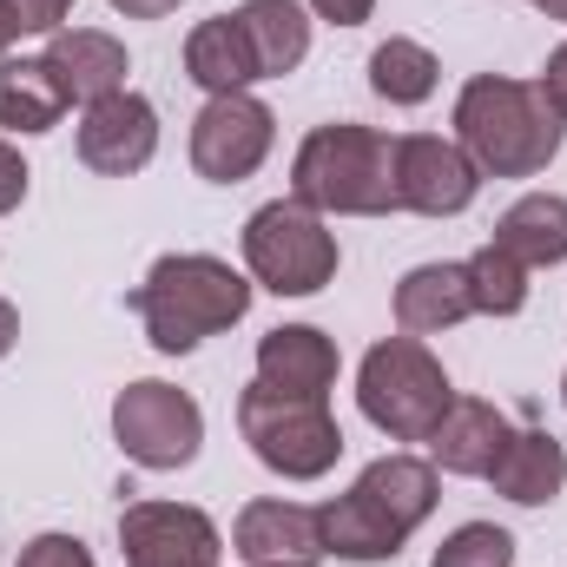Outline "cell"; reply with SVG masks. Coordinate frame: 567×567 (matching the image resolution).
I'll use <instances>...</instances> for the list:
<instances>
[{"label": "cell", "mask_w": 567, "mask_h": 567, "mask_svg": "<svg viewBox=\"0 0 567 567\" xmlns=\"http://www.w3.org/2000/svg\"><path fill=\"white\" fill-rule=\"evenodd\" d=\"M13 343H20V310H13V303L0 297V357H7Z\"/></svg>", "instance_id": "33"}, {"label": "cell", "mask_w": 567, "mask_h": 567, "mask_svg": "<svg viewBox=\"0 0 567 567\" xmlns=\"http://www.w3.org/2000/svg\"><path fill=\"white\" fill-rule=\"evenodd\" d=\"M495 251H508L522 271H548L567 258V198L561 192H528L495 218Z\"/></svg>", "instance_id": "19"}, {"label": "cell", "mask_w": 567, "mask_h": 567, "mask_svg": "<svg viewBox=\"0 0 567 567\" xmlns=\"http://www.w3.org/2000/svg\"><path fill=\"white\" fill-rule=\"evenodd\" d=\"M152 152H158V113H152V100L145 93H106V100H93L86 106V120H80V165L86 172H100V178H133L152 165Z\"/></svg>", "instance_id": "12"}, {"label": "cell", "mask_w": 567, "mask_h": 567, "mask_svg": "<svg viewBox=\"0 0 567 567\" xmlns=\"http://www.w3.org/2000/svg\"><path fill=\"white\" fill-rule=\"evenodd\" d=\"M310 13L330 20V27H363L377 13V0H310Z\"/></svg>", "instance_id": "29"}, {"label": "cell", "mask_w": 567, "mask_h": 567, "mask_svg": "<svg viewBox=\"0 0 567 567\" xmlns=\"http://www.w3.org/2000/svg\"><path fill=\"white\" fill-rule=\"evenodd\" d=\"M113 442H120L140 468H185V462H198L205 410H198L185 390L145 377V383H126V390L113 396Z\"/></svg>", "instance_id": "8"}, {"label": "cell", "mask_w": 567, "mask_h": 567, "mask_svg": "<svg viewBox=\"0 0 567 567\" xmlns=\"http://www.w3.org/2000/svg\"><path fill=\"white\" fill-rule=\"evenodd\" d=\"M508 435H515V423H508L495 403H482V396H455L449 416H442L435 435H429V462H435L442 475H488L495 455L508 449Z\"/></svg>", "instance_id": "15"}, {"label": "cell", "mask_w": 567, "mask_h": 567, "mask_svg": "<svg viewBox=\"0 0 567 567\" xmlns=\"http://www.w3.org/2000/svg\"><path fill=\"white\" fill-rule=\"evenodd\" d=\"M396 212H416V218H462L482 192V172L475 158L455 140H435V133H410L396 140Z\"/></svg>", "instance_id": "10"}, {"label": "cell", "mask_w": 567, "mask_h": 567, "mask_svg": "<svg viewBox=\"0 0 567 567\" xmlns=\"http://www.w3.org/2000/svg\"><path fill=\"white\" fill-rule=\"evenodd\" d=\"M561 403H567V370H561Z\"/></svg>", "instance_id": "35"}, {"label": "cell", "mask_w": 567, "mask_h": 567, "mask_svg": "<svg viewBox=\"0 0 567 567\" xmlns=\"http://www.w3.org/2000/svg\"><path fill=\"white\" fill-rule=\"evenodd\" d=\"M528 7H542L548 20H567V0H528Z\"/></svg>", "instance_id": "34"}, {"label": "cell", "mask_w": 567, "mask_h": 567, "mask_svg": "<svg viewBox=\"0 0 567 567\" xmlns=\"http://www.w3.org/2000/svg\"><path fill=\"white\" fill-rule=\"evenodd\" d=\"M47 66L60 73L66 100H80V106H93L106 93H126V47L113 33H100V27H60V33H47Z\"/></svg>", "instance_id": "16"}, {"label": "cell", "mask_w": 567, "mask_h": 567, "mask_svg": "<svg viewBox=\"0 0 567 567\" xmlns=\"http://www.w3.org/2000/svg\"><path fill=\"white\" fill-rule=\"evenodd\" d=\"M435 80H442V66H435V53H429L423 40L390 33V40L370 53V86H377V100H390V106H423L429 93H435Z\"/></svg>", "instance_id": "23"}, {"label": "cell", "mask_w": 567, "mask_h": 567, "mask_svg": "<svg viewBox=\"0 0 567 567\" xmlns=\"http://www.w3.org/2000/svg\"><path fill=\"white\" fill-rule=\"evenodd\" d=\"M126 567H218V522L192 502H126L120 515Z\"/></svg>", "instance_id": "11"}, {"label": "cell", "mask_w": 567, "mask_h": 567, "mask_svg": "<svg viewBox=\"0 0 567 567\" xmlns=\"http://www.w3.org/2000/svg\"><path fill=\"white\" fill-rule=\"evenodd\" d=\"M231 555L245 567H317L323 561V515L303 502H245L231 528Z\"/></svg>", "instance_id": "13"}, {"label": "cell", "mask_w": 567, "mask_h": 567, "mask_svg": "<svg viewBox=\"0 0 567 567\" xmlns=\"http://www.w3.org/2000/svg\"><path fill=\"white\" fill-rule=\"evenodd\" d=\"M13 13H20L27 33H60V20L73 13V0H13Z\"/></svg>", "instance_id": "27"}, {"label": "cell", "mask_w": 567, "mask_h": 567, "mask_svg": "<svg viewBox=\"0 0 567 567\" xmlns=\"http://www.w3.org/2000/svg\"><path fill=\"white\" fill-rule=\"evenodd\" d=\"M20 198H27V158H20L13 145L0 140V218H7Z\"/></svg>", "instance_id": "28"}, {"label": "cell", "mask_w": 567, "mask_h": 567, "mask_svg": "<svg viewBox=\"0 0 567 567\" xmlns=\"http://www.w3.org/2000/svg\"><path fill=\"white\" fill-rule=\"evenodd\" d=\"M113 13H126V20H165V13H178V0H106Z\"/></svg>", "instance_id": "31"}, {"label": "cell", "mask_w": 567, "mask_h": 567, "mask_svg": "<svg viewBox=\"0 0 567 567\" xmlns=\"http://www.w3.org/2000/svg\"><path fill=\"white\" fill-rule=\"evenodd\" d=\"M396 140L357 120H330L290 158V198L310 205L317 218H383L396 212Z\"/></svg>", "instance_id": "4"}, {"label": "cell", "mask_w": 567, "mask_h": 567, "mask_svg": "<svg viewBox=\"0 0 567 567\" xmlns=\"http://www.w3.org/2000/svg\"><path fill=\"white\" fill-rule=\"evenodd\" d=\"M488 482H495V495H508L515 508H548L567 488V449L548 429H515L508 449L495 455Z\"/></svg>", "instance_id": "17"}, {"label": "cell", "mask_w": 567, "mask_h": 567, "mask_svg": "<svg viewBox=\"0 0 567 567\" xmlns=\"http://www.w3.org/2000/svg\"><path fill=\"white\" fill-rule=\"evenodd\" d=\"M13 567H100L86 555V542L80 535H33L27 548H20V561Z\"/></svg>", "instance_id": "26"}, {"label": "cell", "mask_w": 567, "mask_h": 567, "mask_svg": "<svg viewBox=\"0 0 567 567\" xmlns=\"http://www.w3.org/2000/svg\"><path fill=\"white\" fill-rule=\"evenodd\" d=\"M567 120L548 106L535 80L508 73H475L455 93V145L475 158L482 178H535L561 152Z\"/></svg>", "instance_id": "1"}, {"label": "cell", "mask_w": 567, "mask_h": 567, "mask_svg": "<svg viewBox=\"0 0 567 567\" xmlns=\"http://www.w3.org/2000/svg\"><path fill=\"white\" fill-rule=\"evenodd\" d=\"M535 86L548 93V106H555V113L567 120V40L555 47V53H548V66H542V80H535Z\"/></svg>", "instance_id": "30"}, {"label": "cell", "mask_w": 567, "mask_h": 567, "mask_svg": "<svg viewBox=\"0 0 567 567\" xmlns=\"http://www.w3.org/2000/svg\"><path fill=\"white\" fill-rule=\"evenodd\" d=\"M66 86L47 66V53L33 60H0V126L7 133H53L66 120Z\"/></svg>", "instance_id": "21"}, {"label": "cell", "mask_w": 567, "mask_h": 567, "mask_svg": "<svg viewBox=\"0 0 567 567\" xmlns=\"http://www.w3.org/2000/svg\"><path fill=\"white\" fill-rule=\"evenodd\" d=\"M258 383L284 390V396H317L330 403V383H337V343L317 330V323H284L258 343Z\"/></svg>", "instance_id": "14"}, {"label": "cell", "mask_w": 567, "mask_h": 567, "mask_svg": "<svg viewBox=\"0 0 567 567\" xmlns=\"http://www.w3.org/2000/svg\"><path fill=\"white\" fill-rule=\"evenodd\" d=\"M245 271L278 297H317L337 278V231L310 205L271 198L245 225Z\"/></svg>", "instance_id": "7"}, {"label": "cell", "mask_w": 567, "mask_h": 567, "mask_svg": "<svg viewBox=\"0 0 567 567\" xmlns=\"http://www.w3.org/2000/svg\"><path fill=\"white\" fill-rule=\"evenodd\" d=\"M462 265H468V290H475V317H515V310L528 303V271H522L508 251L482 245V251L462 258Z\"/></svg>", "instance_id": "24"}, {"label": "cell", "mask_w": 567, "mask_h": 567, "mask_svg": "<svg viewBox=\"0 0 567 567\" xmlns=\"http://www.w3.org/2000/svg\"><path fill=\"white\" fill-rule=\"evenodd\" d=\"M435 462L423 455H383L370 462L323 515V555L337 561H396L403 542L435 515Z\"/></svg>", "instance_id": "2"}, {"label": "cell", "mask_w": 567, "mask_h": 567, "mask_svg": "<svg viewBox=\"0 0 567 567\" xmlns=\"http://www.w3.org/2000/svg\"><path fill=\"white\" fill-rule=\"evenodd\" d=\"M27 27H20V13H13V0H0V60H7V47L20 40Z\"/></svg>", "instance_id": "32"}, {"label": "cell", "mask_w": 567, "mask_h": 567, "mask_svg": "<svg viewBox=\"0 0 567 567\" xmlns=\"http://www.w3.org/2000/svg\"><path fill=\"white\" fill-rule=\"evenodd\" d=\"M238 27L251 40V60H258V80H284L303 66L310 53V20L297 0H245L238 7Z\"/></svg>", "instance_id": "22"}, {"label": "cell", "mask_w": 567, "mask_h": 567, "mask_svg": "<svg viewBox=\"0 0 567 567\" xmlns=\"http://www.w3.org/2000/svg\"><path fill=\"white\" fill-rule=\"evenodd\" d=\"M462 317H475V290H468V265H416L396 284V330L403 337H442Z\"/></svg>", "instance_id": "18"}, {"label": "cell", "mask_w": 567, "mask_h": 567, "mask_svg": "<svg viewBox=\"0 0 567 567\" xmlns=\"http://www.w3.org/2000/svg\"><path fill=\"white\" fill-rule=\"evenodd\" d=\"M357 403L390 442H429L455 403V383L423 337H383L357 370Z\"/></svg>", "instance_id": "5"}, {"label": "cell", "mask_w": 567, "mask_h": 567, "mask_svg": "<svg viewBox=\"0 0 567 567\" xmlns=\"http://www.w3.org/2000/svg\"><path fill=\"white\" fill-rule=\"evenodd\" d=\"M238 429H245L251 455L284 482H323L343 455V429L330 416V403L284 396V390H265V383H251L238 396Z\"/></svg>", "instance_id": "6"}, {"label": "cell", "mask_w": 567, "mask_h": 567, "mask_svg": "<svg viewBox=\"0 0 567 567\" xmlns=\"http://www.w3.org/2000/svg\"><path fill=\"white\" fill-rule=\"evenodd\" d=\"M429 567H515V535L495 522H462Z\"/></svg>", "instance_id": "25"}, {"label": "cell", "mask_w": 567, "mask_h": 567, "mask_svg": "<svg viewBox=\"0 0 567 567\" xmlns=\"http://www.w3.org/2000/svg\"><path fill=\"white\" fill-rule=\"evenodd\" d=\"M245 310H251V284L212 251H172L133 290V317L145 323L152 350H165V357L198 350L205 337L231 330Z\"/></svg>", "instance_id": "3"}, {"label": "cell", "mask_w": 567, "mask_h": 567, "mask_svg": "<svg viewBox=\"0 0 567 567\" xmlns=\"http://www.w3.org/2000/svg\"><path fill=\"white\" fill-rule=\"evenodd\" d=\"M271 140H278V120H271L265 100L218 93L192 120V172L212 178V185H238V178H251L271 158Z\"/></svg>", "instance_id": "9"}, {"label": "cell", "mask_w": 567, "mask_h": 567, "mask_svg": "<svg viewBox=\"0 0 567 567\" xmlns=\"http://www.w3.org/2000/svg\"><path fill=\"white\" fill-rule=\"evenodd\" d=\"M185 73L218 100V93H251L258 80V60H251V40L238 27V13H218V20H198L185 33Z\"/></svg>", "instance_id": "20"}]
</instances>
